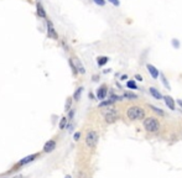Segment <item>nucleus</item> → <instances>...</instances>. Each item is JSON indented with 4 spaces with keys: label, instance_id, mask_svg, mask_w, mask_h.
I'll return each mask as SVG.
<instances>
[{
    "label": "nucleus",
    "instance_id": "obj_30",
    "mask_svg": "<svg viewBox=\"0 0 182 178\" xmlns=\"http://www.w3.org/2000/svg\"><path fill=\"white\" fill-rule=\"evenodd\" d=\"M15 178H22V177H15Z\"/></svg>",
    "mask_w": 182,
    "mask_h": 178
},
{
    "label": "nucleus",
    "instance_id": "obj_19",
    "mask_svg": "<svg viewBox=\"0 0 182 178\" xmlns=\"http://www.w3.org/2000/svg\"><path fill=\"white\" fill-rule=\"evenodd\" d=\"M151 109H152L155 113H157L159 115H164V112H162V110H160L159 108H156V107H151Z\"/></svg>",
    "mask_w": 182,
    "mask_h": 178
},
{
    "label": "nucleus",
    "instance_id": "obj_18",
    "mask_svg": "<svg viewBox=\"0 0 182 178\" xmlns=\"http://www.w3.org/2000/svg\"><path fill=\"white\" fill-rule=\"evenodd\" d=\"M66 124H67V118H62L61 122H60V129H65Z\"/></svg>",
    "mask_w": 182,
    "mask_h": 178
},
{
    "label": "nucleus",
    "instance_id": "obj_14",
    "mask_svg": "<svg viewBox=\"0 0 182 178\" xmlns=\"http://www.w3.org/2000/svg\"><path fill=\"white\" fill-rule=\"evenodd\" d=\"M108 62V57H99L98 58V64L99 66H104Z\"/></svg>",
    "mask_w": 182,
    "mask_h": 178
},
{
    "label": "nucleus",
    "instance_id": "obj_23",
    "mask_svg": "<svg viewBox=\"0 0 182 178\" xmlns=\"http://www.w3.org/2000/svg\"><path fill=\"white\" fill-rule=\"evenodd\" d=\"M109 1H110V2H113L115 6H119V4H120V2H119V0H109Z\"/></svg>",
    "mask_w": 182,
    "mask_h": 178
},
{
    "label": "nucleus",
    "instance_id": "obj_10",
    "mask_svg": "<svg viewBox=\"0 0 182 178\" xmlns=\"http://www.w3.org/2000/svg\"><path fill=\"white\" fill-rule=\"evenodd\" d=\"M47 26H48V36H51V37H53V39H57L58 36H57V34L55 32V29H53L51 21H47Z\"/></svg>",
    "mask_w": 182,
    "mask_h": 178
},
{
    "label": "nucleus",
    "instance_id": "obj_2",
    "mask_svg": "<svg viewBox=\"0 0 182 178\" xmlns=\"http://www.w3.org/2000/svg\"><path fill=\"white\" fill-rule=\"evenodd\" d=\"M144 127L149 132H156L160 129V124L155 118H146L144 120Z\"/></svg>",
    "mask_w": 182,
    "mask_h": 178
},
{
    "label": "nucleus",
    "instance_id": "obj_15",
    "mask_svg": "<svg viewBox=\"0 0 182 178\" xmlns=\"http://www.w3.org/2000/svg\"><path fill=\"white\" fill-rule=\"evenodd\" d=\"M82 90H83V88L81 87V88H78V89H77V92L74 93V99H76V100H78V99H79V97H81V93H82Z\"/></svg>",
    "mask_w": 182,
    "mask_h": 178
},
{
    "label": "nucleus",
    "instance_id": "obj_12",
    "mask_svg": "<svg viewBox=\"0 0 182 178\" xmlns=\"http://www.w3.org/2000/svg\"><path fill=\"white\" fill-rule=\"evenodd\" d=\"M37 14H39V16H41V17H46L45 10H44V7H42V5H41L40 2L37 4Z\"/></svg>",
    "mask_w": 182,
    "mask_h": 178
},
{
    "label": "nucleus",
    "instance_id": "obj_16",
    "mask_svg": "<svg viewBox=\"0 0 182 178\" xmlns=\"http://www.w3.org/2000/svg\"><path fill=\"white\" fill-rule=\"evenodd\" d=\"M127 85H128V88H132V89H137L136 84H135V82H134V80H129Z\"/></svg>",
    "mask_w": 182,
    "mask_h": 178
},
{
    "label": "nucleus",
    "instance_id": "obj_5",
    "mask_svg": "<svg viewBox=\"0 0 182 178\" xmlns=\"http://www.w3.org/2000/svg\"><path fill=\"white\" fill-rule=\"evenodd\" d=\"M55 147H56V142L55 141H52V140L51 141H47L45 144V146H44V151L45 152H51Z\"/></svg>",
    "mask_w": 182,
    "mask_h": 178
},
{
    "label": "nucleus",
    "instance_id": "obj_9",
    "mask_svg": "<svg viewBox=\"0 0 182 178\" xmlns=\"http://www.w3.org/2000/svg\"><path fill=\"white\" fill-rule=\"evenodd\" d=\"M105 95H107V87H105V85H102V87L98 89L97 97H98V99H104Z\"/></svg>",
    "mask_w": 182,
    "mask_h": 178
},
{
    "label": "nucleus",
    "instance_id": "obj_29",
    "mask_svg": "<svg viewBox=\"0 0 182 178\" xmlns=\"http://www.w3.org/2000/svg\"><path fill=\"white\" fill-rule=\"evenodd\" d=\"M66 178H72L71 176H66Z\"/></svg>",
    "mask_w": 182,
    "mask_h": 178
},
{
    "label": "nucleus",
    "instance_id": "obj_20",
    "mask_svg": "<svg viewBox=\"0 0 182 178\" xmlns=\"http://www.w3.org/2000/svg\"><path fill=\"white\" fill-rule=\"evenodd\" d=\"M161 79H162V82H164L165 87H166L167 89H170V85H169V83H167V80H166V78H165V75H164V74H161Z\"/></svg>",
    "mask_w": 182,
    "mask_h": 178
},
{
    "label": "nucleus",
    "instance_id": "obj_7",
    "mask_svg": "<svg viewBox=\"0 0 182 178\" xmlns=\"http://www.w3.org/2000/svg\"><path fill=\"white\" fill-rule=\"evenodd\" d=\"M164 100H165L166 105H167V107H169L171 110H175V102H174V99H172L171 97L166 95V97H164Z\"/></svg>",
    "mask_w": 182,
    "mask_h": 178
},
{
    "label": "nucleus",
    "instance_id": "obj_13",
    "mask_svg": "<svg viewBox=\"0 0 182 178\" xmlns=\"http://www.w3.org/2000/svg\"><path fill=\"white\" fill-rule=\"evenodd\" d=\"M36 157V155H31V156H27V157H25L22 161H20V165H25V163H27V162H30V161H32L34 158Z\"/></svg>",
    "mask_w": 182,
    "mask_h": 178
},
{
    "label": "nucleus",
    "instance_id": "obj_1",
    "mask_svg": "<svg viewBox=\"0 0 182 178\" xmlns=\"http://www.w3.org/2000/svg\"><path fill=\"white\" fill-rule=\"evenodd\" d=\"M127 115L130 120H141L145 116V112L139 107H132L128 109Z\"/></svg>",
    "mask_w": 182,
    "mask_h": 178
},
{
    "label": "nucleus",
    "instance_id": "obj_3",
    "mask_svg": "<svg viewBox=\"0 0 182 178\" xmlns=\"http://www.w3.org/2000/svg\"><path fill=\"white\" fill-rule=\"evenodd\" d=\"M103 115H104L107 122H114L117 119L119 118L117 110H115L114 108H112V107H108L107 109H104V110H103Z\"/></svg>",
    "mask_w": 182,
    "mask_h": 178
},
{
    "label": "nucleus",
    "instance_id": "obj_8",
    "mask_svg": "<svg viewBox=\"0 0 182 178\" xmlns=\"http://www.w3.org/2000/svg\"><path fill=\"white\" fill-rule=\"evenodd\" d=\"M73 61V63H76V69H77V72H79V73H84L86 71H84V67H83V64L81 63V61L78 58H73L72 59Z\"/></svg>",
    "mask_w": 182,
    "mask_h": 178
},
{
    "label": "nucleus",
    "instance_id": "obj_6",
    "mask_svg": "<svg viewBox=\"0 0 182 178\" xmlns=\"http://www.w3.org/2000/svg\"><path fill=\"white\" fill-rule=\"evenodd\" d=\"M146 67H147V71H149V73L152 75V78H154V79H156V78L159 77V71H157V69H156L154 66H151V64H147Z\"/></svg>",
    "mask_w": 182,
    "mask_h": 178
},
{
    "label": "nucleus",
    "instance_id": "obj_28",
    "mask_svg": "<svg viewBox=\"0 0 182 178\" xmlns=\"http://www.w3.org/2000/svg\"><path fill=\"white\" fill-rule=\"evenodd\" d=\"M72 118H73V112L69 113V119H72Z\"/></svg>",
    "mask_w": 182,
    "mask_h": 178
},
{
    "label": "nucleus",
    "instance_id": "obj_11",
    "mask_svg": "<svg viewBox=\"0 0 182 178\" xmlns=\"http://www.w3.org/2000/svg\"><path fill=\"white\" fill-rule=\"evenodd\" d=\"M150 93H151V95H152L155 99H161V98H162V97H161V93H160L156 88H154V87L150 88Z\"/></svg>",
    "mask_w": 182,
    "mask_h": 178
},
{
    "label": "nucleus",
    "instance_id": "obj_27",
    "mask_svg": "<svg viewBox=\"0 0 182 178\" xmlns=\"http://www.w3.org/2000/svg\"><path fill=\"white\" fill-rule=\"evenodd\" d=\"M177 103H179V105H180V107L182 108V100H181V99H180V100H177Z\"/></svg>",
    "mask_w": 182,
    "mask_h": 178
},
{
    "label": "nucleus",
    "instance_id": "obj_24",
    "mask_svg": "<svg viewBox=\"0 0 182 178\" xmlns=\"http://www.w3.org/2000/svg\"><path fill=\"white\" fill-rule=\"evenodd\" d=\"M79 136H81V134H79V132H76V134H74V140H76V141L79 140Z\"/></svg>",
    "mask_w": 182,
    "mask_h": 178
},
{
    "label": "nucleus",
    "instance_id": "obj_25",
    "mask_svg": "<svg viewBox=\"0 0 182 178\" xmlns=\"http://www.w3.org/2000/svg\"><path fill=\"white\" fill-rule=\"evenodd\" d=\"M135 78H136L137 80H142V77H141V75H139V74H136V75H135Z\"/></svg>",
    "mask_w": 182,
    "mask_h": 178
},
{
    "label": "nucleus",
    "instance_id": "obj_26",
    "mask_svg": "<svg viewBox=\"0 0 182 178\" xmlns=\"http://www.w3.org/2000/svg\"><path fill=\"white\" fill-rule=\"evenodd\" d=\"M174 45H175V47H179V42H177V41H176V40H175V41H174Z\"/></svg>",
    "mask_w": 182,
    "mask_h": 178
},
{
    "label": "nucleus",
    "instance_id": "obj_22",
    "mask_svg": "<svg viewBox=\"0 0 182 178\" xmlns=\"http://www.w3.org/2000/svg\"><path fill=\"white\" fill-rule=\"evenodd\" d=\"M94 2L98 4V5H102V6H103V5L105 4V0H94Z\"/></svg>",
    "mask_w": 182,
    "mask_h": 178
},
{
    "label": "nucleus",
    "instance_id": "obj_17",
    "mask_svg": "<svg viewBox=\"0 0 182 178\" xmlns=\"http://www.w3.org/2000/svg\"><path fill=\"white\" fill-rule=\"evenodd\" d=\"M124 97H127V98H129V99H136L137 98L134 93H129V92H127V93L124 94Z\"/></svg>",
    "mask_w": 182,
    "mask_h": 178
},
{
    "label": "nucleus",
    "instance_id": "obj_4",
    "mask_svg": "<svg viewBox=\"0 0 182 178\" xmlns=\"http://www.w3.org/2000/svg\"><path fill=\"white\" fill-rule=\"evenodd\" d=\"M97 142H98V134L95 132V131H89L88 134H87V137H86V144H87V146L88 147H95V145H97Z\"/></svg>",
    "mask_w": 182,
    "mask_h": 178
},
{
    "label": "nucleus",
    "instance_id": "obj_21",
    "mask_svg": "<svg viewBox=\"0 0 182 178\" xmlns=\"http://www.w3.org/2000/svg\"><path fill=\"white\" fill-rule=\"evenodd\" d=\"M69 108H71V98H68V100L66 103V110H69Z\"/></svg>",
    "mask_w": 182,
    "mask_h": 178
}]
</instances>
